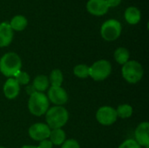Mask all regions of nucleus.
Masks as SVG:
<instances>
[{
  "label": "nucleus",
  "mask_w": 149,
  "mask_h": 148,
  "mask_svg": "<svg viewBox=\"0 0 149 148\" xmlns=\"http://www.w3.org/2000/svg\"><path fill=\"white\" fill-rule=\"evenodd\" d=\"M28 108L31 114L35 116H42L49 108V99L43 92H35L30 95Z\"/></svg>",
  "instance_id": "3"
},
{
  "label": "nucleus",
  "mask_w": 149,
  "mask_h": 148,
  "mask_svg": "<svg viewBox=\"0 0 149 148\" xmlns=\"http://www.w3.org/2000/svg\"><path fill=\"white\" fill-rule=\"evenodd\" d=\"M38 148H52V143L50 140H44L40 141Z\"/></svg>",
  "instance_id": "25"
},
{
  "label": "nucleus",
  "mask_w": 149,
  "mask_h": 148,
  "mask_svg": "<svg viewBox=\"0 0 149 148\" xmlns=\"http://www.w3.org/2000/svg\"><path fill=\"white\" fill-rule=\"evenodd\" d=\"M125 19L126 21L130 24H136L140 22L141 18V10L134 6H130L126 9L125 13Z\"/></svg>",
  "instance_id": "14"
},
{
  "label": "nucleus",
  "mask_w": 149,
  "mask_h": 148,
  "mask_svg": "<svg viewBox=\"0 0 149 148\" xmlns=\"http://www.w3.org/2000/svg\"><path fill=\"white\" fill-rule=\"evenodd\" d=\"M112 72V65L110 62L105 59L96 61L89 67V76L96 81L106 79Z\"/></svg>",
  "instance_id": "6"
},
{
  "label": "nucleus",
  "mask_w": 149,
  "mask_h": 148,
  "mask_svg": "<svg viewBox=\"0 0 149 148\" xmlns=\"http://www.w3.org/2000/svg\"><path fill=\"white\" fill-rule=\"evenodd\" d=\"M96 119L99 123L104 126H110L117 120L116 110L111 106H102L96 113Z\"/></svg>",
  "instance_id": "7"
},
{
  "label": "nucleus",
  "mask_w": 149,
  "mask_h": 148,
  "mask_svg": "<svg viewBox=\"0 0 149 148\" xmlns=\"http://www.w3.org/2000/svg\"><path fill=\"white\" fill-rule=\"evenodd\" d=\"M32 86L34 87L36 92H45L48 86H49V80L48 78L45 75H38L37 76L34 80H33V84Z\"/></svg>",
  "instance_id": "16"
},
{
  "label": "nucleus",
  "mask_w": 149,
  "mask_h": 148,
  "mask_svg": "<svg viewBox=\"0 0 149 148\" xmlns=\"http://www.w3.org/2000/svg\"><path fill=\"white\" fill-rule=\"evenodd\" d=\"M13 38V30L7 22L0 23V47L9 45Z\"/></svg>",
  "instance_id": "12"
},
{
  "label": "nucleus",
  "mask_w": 149,
  "mask_h": 148,
  "mask_svg": "<svg viewBox=\"0 0 149 148\" xmlns=\"http://www.w3.org/2000/svg\"><path fill=\"white\" fill-rule=\"evenodd\" d=\"M135 140L142 147H149V124L148 122L141 123L135 130Z\"/></svg>",
  "instance_id": "10"
},
{
  "label": "nucleus",
  "mask_w": 149,
  "mask_h": 148,
  "mask_svg": "<svg viewBox=\"0 0 149 148\" xmlns=\"http://www.w3.org/2000/svg\"><path fill=\"white\" fill-rule=\"evenodd\" d=\"M50 133L51 128L44 123H36L29 128L30 137L36 141L47 140L50 137Z\"/></svg>",
  "instance_id": "8"
},
{
  "label": "nucleus",
  "mask_w": 149,
  "mask_h": 148,
  "mask_svg": "<svg viewBox=\"0 0 149 148\" xmlns=\"http://www.w3.org/2000/svg\"><path fill=\"white\" fill-rule=\"evenodd\" d=\"M86 9L93 15L102 16L107 12L109 7L106 0H88Z\"/></svg>",
  "instance_id": "11"
},
{
  "label": "nucleus",
  "mask_w": 149,
  "mask_h": 148,
  "mask_svg": "<svg viewBox=\"0 0 149 148\" xmlns=\"http://www.w3.org/2000/svg\"><path fill=\"white\" fill-rule=\"evenodd\" d=\"M26 91H27V93L29 94V95H31L32 93H34L36 91H35V89H34V87L31 85V86H27V88H26Z\"/></svg>",
  "instance_id": "27"
},
{
  "label": "nucleus",
  "mask_w": 149,
  "mask_h": 148,
  "mask_svg": "<svg viewBox=\"0 0 149 148\" xmlns=\"http://www.w3.org/2000/svg\"><path fill=\"white\" fill-rule=\"evenodd\" d=\"M21 148H38V147H34V146H24Z\"/></svg>",
  "instance_id": "28"
},
{
  "label": "nucleus",
  "mask_w": 149,
  "mask_h": 148,
  "mask_svg": "<svg viewBox=\"0 0 149 148\" xmlns=\"http://www.w3.org/2000/svg\"><path fill=\"white\" fill-rule=\"evenodd\" d=\"M75 76L80 79H86L89 76V66L86 65H78L73 69Z\"/></svg>",
  "instance_id": "21"
},
{
  "label": "nucleus",
  "mask_w": 149,
  "mask_h": 148,
  "mask_svg": "<svg viewBox=\"0 0 149 148\" xmlns=\"http://www.w3.org/2000/svg\"><path fill=\"white\" fill-rule=\"evenodd\" d=\"M61 148H80L79 144L75 140H67L62 144Z\"/></svg>",
  "instance_id": "24"
},
{
  "label": "nucleus",
  "mask_w": 149,
  "mask_h": 148,
  "mask_svg": "<svg viewBox=\"0 0 149 148\" xmlns=\"http://www.w3.org/2000/svg\"><path fill=\"white\" fill-rule=\"evenodd\" d=\"M50 82L52 86H61L63 82V74L60 70L55 69L52 72L50 76Z\"/></svg>",
  "instance_id": "20"
},
{
  "label": "nucleus",
  "mask_w": 149,
  "mask_h": 148,
  "mask_svg": "<svg viewBox=\"0 0 149 148\" xmlns=\"http://www.w3.org/2000/svg\"><path fill=\"white\" fill-rule=\"evenodd\" d=\"M119 148H141V146L136 142L135 140L133 139H129L125 140Z\"/></svg>",
  "instance_id": "23"
},
{
  "label": "nucleus",
  "mask_w": 149,
  "mask_h": 148,
  "mask_svg": "<svg viewBox=\"0 0 149 148\" xmlns=\"http://www.w3.org/2000/svg\"><path fill=\"white\" fill-rule=\"evenodd\" d=\"M122 27L120 21L116 19H108L105 21L100 28V34L107 41H113L117 39L121 33Z\"/></svg>",
  "instance_id": "5"
},
{
  "label": "nucleus",
  "mask_w": 149,
  "mask_h": 148,
  "mask_svg": "<svg viewBox=\"0 0 149 148\" xmlns=\"http://www.w3.org/2000/svg\"><path fill=\"white\" fill-rule=\"evenodd\" d=\"M143 73L144 71L142 65L135 60H128L126 64L123 65L122 76L126 81L130 84L138 83L142 79Z\"/></svg>",
  "instance_id": "4"
},
{
  "label": "nucleus",
  "mask_w": 149,
  "mask_h": 148,
  "mask_svg": "<svg viewBox=\"0 0 149 148\" xmlns=\"http://www.w3.org/2000/svg\"><path fill=\"white\" fill-rule=\"evenodd\" d=\"M9 24H10L12 30L20 31H23V30H24L26 28L28 21H27V18L24 16H23V15H16L11 18V20H10V22Z\"/></svg>",
  "instance_id": "15"
},
{
  "label": "nucleus",
  "mask_w": 149,
  "mask_h": 148,
  "mask_svg": "<svg viewBox=\"0 0 149 148\" xmlns=\"http://www.w3.org/2000/svg\"><path fill=\"white\" fill-rule=\"evenodd\" d=\"M106 1H107V3L109 8L110 7H116L121 2V0H106Z\"/></svg>",
  "instance_id": "26"
},
{
  "label": "nucleus",
  "mask_w": 149,
  "mask_h": 148,
  "mask_svg": "<svg viewBox=\"0 0 149 148\" xmlns=\"http://www.w3.org/2000/svg\"><path fill=\"white\" fill-rule=\"evenodd\" d=\"M117 117H120L121 119H127L132 116L133 114V107L128 104H123L119 106V107L116 110Z\"/></svg>",
  "instance_id": "19"
},
{
  "label": "nucleus",
  "mask_w": 149,
  "mask_h": 148,
  "mask_svg": "<svg viewBox=\"0 0 149 148\" xmlns=\"http://www.w3.org/2000/svg\"><path fill=\"white\" fill-rule=\"evenodd\" d=\"M22 67V61L15 52H7L0 58V72L6 77H15Z\"/></svg>",
  "instance_id": "1"
},
{
  "label": "nucleus",
  "mask_w": 149,
  "mask_h": 148,
  "mask_svg": "<svg viewBox=\"0 0 149 148\" xmlns=\"http://www.w3.org/2000/svg\"><path fill=\"white\" fill-rule=\"evenodd\" d=\"M48 99L57 106H62L67 102L68 95L61 86H52L48 91Z\"/></svg>",
  "instance_id": "9"
},
{
  "label": "nucleus",
  "mask_w": 149,
  "mask_h": 148,
  "mask_svg": "<svg viewBox=\"0 0 149 148\" xmlns=\"http://www.w3.org/2000/svg\"><path fill=\"white\" fill-rule=\"evenodd\" d=\"M130 54L127 48L125 47H119L114 51V58L120 65L126 64L129 59Z\"/></svg>",
  "instance_id": "18"
},
{
  "label": "nucleus",
  "mask_w": 149,
  "mask_h": 148,
  "mask_svg": "<svg viewBox=\"0 0 149 148\" xmlns=\"http://www.w3.org/2000/svg\"><path fill=\"white\" fill-rule=\"evenodd\" d=\"M0 148H6V147H0Z\"/></svg>",
  "instance_id": "29"
},
{
  "label": "nucleus",
  "mask_w": 149,
  "mask_h": 148,
  "mask_svg": "<svg viewBox=\"0 0 149 148\" xmlns=\"http://www.w3.org/2000/svg\"><path fill=\"white\" fill-rule=\"evenodd\" d=\"M68 119L69 115L67 110L61 106H53L45 113L47 126L52 129L61 128L66 124Z\"/></svg>",
  "instance_id": "2"
},
{
  "label": "nucleus",
  "mask_w": 149,
  "mask_h": 148,
  "mask_svg": "<svg viewBox=\"0 0 149 148\" xmlns=\"http://www.w3.org/2000/svg\"><path fill=\"white\" fill-rule=\"evenodd\" d=\"M49 138L52 145L59 146V145H62L65 140V133L61 128L53 129L52 131H51Z\"/></svg>",
  "instance_id": "17"
},
{
  "label": "nucleus",
  "mask_w": 149,
  "mask_h": 148,
  "mask_svg": "<svg viewBox=\"0 0 149 148\" xmlns=\"http://www.w3.org/2000/svg\"><path fill=\"white\" fill-rule=\"evenodd\" d=\"M15 80L17 82V84L20 85H28L30 82V76L27 72L20 71L15 77Z\"/></svg>",
  "instance_id": "22"
},
{
  "label": "nucleus",
  "mask_w": 149,
  "mask_h": 148,
  "mask_svg": "<svg viewBox=\"0 0 149 148\" xmlns=\"http://www.w3.org/2000/svg\"><path fill=\"white\" fill-rule=\"evenodd\" d=\"M3 90L4 96L7 99H13L19 94L20 85L17 84V82L15 80V79L10 78L4 83Z\"/></svg>",
  "instance_id": "13"
}]
</instances>
